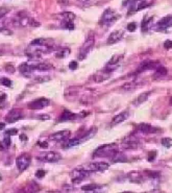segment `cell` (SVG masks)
<instances>
[{
	"label": "cell",
	"instance_id": "6da1fadb",
	"mask_svg": "<svg viewBox=\"0 0 172 193\" xmlns=\"http://www.w3.org/2000/svg\"><path fill=\"white\" fill-rule=\"evenodd\" d=\"M55 49L54 45H33L29 44V46L25 49V54L29 56L30 59H37V57L41 56L42 54L51 52Z\"/></svg>",
	"mask_w": 172,
	"mask_h": 193
},
{
	"label": "cell",
	"instance_id": "7a4b0ae2",
	"mask_svg": "<svg viewBox=\"0 0 172 193\" xmlns=\"http://www.w3.org/2000/svg\"><path fill=\"white\" fill-rule=\"evenodd\" d=\"M118 152V146L116 144H103L94 151V158H113Z\"/></svg>",
	"mask_w": 172,
	"mask_h": 193
},
{
	"label": "cell",
	"instance_id": "3957f363",
	"mask_svg": "<svg viewBox=\"0 0 172 193\" xmlns=\"http://www.w3.org/2000/svg\"><path fill=\"white\" fill-rule=\"evenodd\" d=\"M89 175H90V171L85 167H77V168L73 169L71 172V181L73 184H79L86 180Z\"/></svg>",
	"mask_w": 172,
	"mask_h": 193
},
{
	"label": "cell",
	"instance_id": "277c9868",
	"mask_svg": "<svg viewBox=\"0 0 172 193\" xmlns=\"http://www.w3.org/2000/svg\"><path fill=\"white\" fill-rule=\"evenodd\" d=\"M93 45H94V34L91 33L88 36L87 40L85 41L84 45L82 46V48H80V50H79V54H78L79 60H85L86 57H87L88 53L90 52V50L93 48Z\"/></svg>",
	"mask_w": 172,
	"mask_h": 193
},
{
	"label": "cell",
	"instance_id": "5b68a950",
	"mask_svg": "<svg viewBox=\"0 0 172 193\" xmlns=\"http://www.w3.org/2000/svg\"><path fill=\"white\" fill-rule=\"evenodd\" d=\"M117 19H118V15L116 14V11L111 10V8H108V10L104 11L101 19H100V24L104 25V26H108V25L113 24Z\"/></svg>",
	"mask_w": 172,
	"mask_h": 193
},
{
	"label": "cell",
	"instance_id": "8992f818",
	"mask_svg": "<svg viewBox=\"0 0 172 193\" xmlns=\"http://www.w3.org/2000/svg\"><path fill=\"white\" fill-rule=\"evenodd\" d=\"M37 159L42 161V162H57L62 159V155L55 151H48L40 154L37 157Z\"/></svg>",
	"mask_w": 172,
	"mask_h": 193
},
{
	"label": "cell",
	"instance_id": "52a82bcc",
	"mask_svg": "<svg viewBox=\"0 0 172 193\" xmlns=\"http://www.w3.org/2000/svg\"><path fill=\"white\" fill-rule=\"evenodd\" d=\"M31 162V157L28 154H22L21 155H19L16 160V165L17 168L20 172L24 171L28 166L30 165Z\"/></svg>",
	"mask_w": 172,
	"mask_h": 193
},
{
	"label": "cell",
	"instance_id": "ba28073f",
	"mask_svg": "<svg viewBox=\"0 0 172 193\" xmlns=\"http://www.w3.org/2000/svg\"><path fill=\"white\" fill-rule=\"evenodd\" d=\"M49 105H50V101L48 99L39 98V99H36V100H33V101L29 102L27 106L30 110H43V109H45L46 106H48Z\"/></svg>",
	"mask_w": 172,
	"mask_h": 193
},
{
	"label": "cell",
	"instance_id": "9c48e42d",
	"mask_svg": "<svg viewBox=\"0 0 172 193\" xmlns=\"http://www.w3.org/2000/svg\"><path fill=\"white\" fill-rule=\"evenodd\" d=\"M23 117L22 111L19 110V109H13L7 113V115L5 116V120H7V123H14L16 121H18Z\"/></svg>",
	"mask_w": 172,
	"mask_h": 193
},
{
	"label": "cell",
	"instance_id": "30bf717a",
	"mask_svg": "<svg viewBox=\"0 0 172 193\" xmlns=\"http://www.w3.org/2000/svg\"><path fill=\"white\" fill-rule=\"evenodd\" d=\"M108 163L104 162H95V163H91L86 167L90 172H95V171H105L108 169Z\"/></svg>",
	"mask_w": 172,
	"mask_h": 193
},
{
	"label": "cell",
	"instance_id": "8fae6325",
	"mask_svg": "<svg viewBox=\"0 0 172 193\" xmlns=\"http://www.w3.org/2000/svg\"><path fill=\"white\" fill-rule=\"evenodd\" d=\"M157 65H159V62H156V61H144V62H142L141 64L139 65V67L137 68L136 73H141V72H144V71L150 70V69L157 68Z\"/></svg>",
	"mask_w": 172,
	"mask_h": 193
},
{
	"label": "cell",
	"instance_id": "7c38bea8",
	"mask_svg": "<svg viewBox=\"0 0 172 193\" xmlns=\"http://www.w3.org/2000/svg\"><path fill=\"white\" fill-rule=\"evenodd\" d=\"M69 137H70V132L61 131V132H54L52 135H50L49 139L51 141H55V142H62V141L67 140Z\"/></svg>",
	"mask_w": 172,
	"mask_h": 193
},
{
	"label": "cell",
	"instance_id": "4fadbf2b",
	"mask_svg": "<svg viewBox=\"0 0 172 193\" xmlns=\"http://www.w3.org/2000/svg\"><path fill=\"white\" fill-rule=\"evenodd\" d=\"M123 36H124V33H123V30H116L114 31V33H112L110 34V37H108V41H107V44L108 45H112V44H116V43H118L119 41H121Z\"/></svg>",
	"mask_w": 172,
	"mask_h": 193
},
{
	"label": "cell",
	"instance_id": "5bb4252c",
	"mask_svg": "<svg viewBox=\"0 0 172 193\" xmlns=\"http://www.w3.org/2000/svg\"><path fill=\"white\" fill-rule=\"evenodd\" d=\"M18 70L20 73H22L24 76L29 77L31 74H33V72L36 71V68L31 64H29V63H24V64H21L19 66Z\"/></svg>",
	"mask_w": 172,
	"mask_h": 193
},
{
	"label": "cell",
	"instance_id": "9a60e30c",
	"mask_svg": "<svg viewBox=\"0 0 172 193\" xmlns=\"http://www.w3.org/2000/svg\"><path fill=\"white\" fill-rule=\"evenodd\" d=\"M79 96V89L76 87H71L66 90L65 98L68 100H75Z\"/></svg>",
	"mask_w": 172,
	"mask_h": 193
},
{
	"label": "cell",
	"instance_id": "2e32d148",
	"mask_svg": "<svg viewBox=\"0 0 172 193\" xmlns=\"http://www.w3.org/2000/svg\"><path fill=\"white\" fill-rule=\"evenodd\" d=\"M36 68L38 71H49L52 69V65L49 64L48 62H36V63H29Z\"/></svg>",
	"mask_w": 172,
	"mask_h": 193
},
{
	"label": "cell",
	"instance_id": "e0dca14e",
	"mask_svg": "<svg viewBox=\"0 0 172 193\" xmlns=\"http://www.w3.org/2000/svg\"><path fill=\"white\" fill-rule=\"evenodd\" d=\"M128 115H130V113H128L127 111L125 112H122V113H120L118 115H116L113 119H112V122H111V125L114 126V125H117L119 124V123H121L123 121H125L126 119H127Z\"/></svg>",
	"mask_w": 172,
	"mask_h": 193
},
{
	"label": "cell",
	"instance_id": "ac0fdd59",
	"mask_svg": "<svg viewBox=\"0 0 172 193\" xmlns=\"http://www.w3.org/2000/svg\"><path fill=\"white\" fill-rule=\"evenodd\" d=\"M128 178H130V181L131 183H135V184H141L144 182V180H145V178L143 177V175L138 171H133V172H130V173H128Z\"/></svg>",
	"mask_w": 172,
	"mask_h": 193
},
{
	"label": "cell",
	"instance_id": "d6986e66",
	"mask_svg": "<svg viewBox=\"0 0 172 193\" xmlns=\"http://www.w3.org/2000/svg\"><path fill=\"white\" fill-rule=\"evenodd\" d=\"M139 131L142 132L143 134H154V132H160V129H157L153 126H151L150 124H147V123H141L139 125Z\"/></svg>",
	"mask_w": 172,
	"mask_h": 193
},
{
	"label": "cell",
	"instance_id": "ffe728a7",
	"mask_svg": "<svg viewBox=\"0 0 172 193\" xmlns=\"http://www.w3.org/2000/svg\"><path fill=\"white\" fill-rule=\"evenodd\" d=\"M170 26H172V16L165 17L157 23V27L161 28V29H166V28Z\"/></svg>",
	"mask_w": 172,
	"mask_h": 193
},
{
	"label": "cell",
	"instance_id": "44dd1931",
	"mask_svg": "<svg viewBox=\"0 0 172 193\" xmlns=\"http://www.w3.org/2000/svg\"><path fill=\"white\" fill-rule=\"evenodd\" d=\"M73 118H75V114H73L72 112H70L68 110H65L64 112H63V114L61 115V117H60L59 121L60 122L69 121V120H72Z\"/></svg>",
	"mask_w": 172,
	"mask_h": 193
},
{
	"label": "cell",
	"instance_id": "7402d4cb",
	"mask_svg": "<svg viewBox=\"0 0 172 193\" xmlns=\"http://www.w3.org/2000/svg\"><path fill=\"white\" fill-rule=\"evenodd\" d=\"M140 85V82L138 79H135L133 80V82H130V83H125L124 86L122 87V90L123 91H133L135 90L138 86Z\"/></svg>",
	"mask_w": 172,
	"mask_h": 193
},
{
	"label": "cell",
	"instance_id": "603a6c76",
	"mask_svg": "<svg viewBox=\"0 0 172 193\" xmlns=\"http://www.w3.org/2000/svg\"><path fill=\"white\" fill-rule=\"evenodd\" d=\"M112 159V162L113 163H119V162H126L127 161V158L124 154H121V152H116V155H114Z\"/></svg>",
	"mask_w": 172,
	"mask_h": 193
},
{
	"label": "cell",
	"instance_id": "cb8c5ba5",
	"mask_svg": "<svg viewBox=\"0 0 172 193\" xmlns=\"http://www.w3.org/2000/svg\"><path fill=\"white\" fill-rule=\"evenodd\" d=\"M79 144H82V141H80L79 138H74V139L68 140L67 142L64 144L63 147L64 148H70V147H74V146H76V145H79Z\"/></svg>",
	"mask_w": 172,
	"mask_h": 193
},
{
	"label": "cell",
	"instance_id": "d4e9b609",
	"mask_svg": "<svg viewBox=\"0 0 172 193\" xmlns=\"http://www.w3.org/2000/svg\"><path fill=\"white\" fill-rule=\"evenodd\" d=\"M151 94V91H148V92H144V93H142V94H140L139 95V97L137 98V100L135 101V103L136 105H141V103L143 102H145L146 100H147V98L149 97V95Z\"/></svg>",
	"mask_w": 172,
	"mask_h": 193
},
{
	"label": "cell",
	"instance_id": "484cf974",
	"mask_svg": "<svg viewBox=\"0 0 172 193\" xmlns=\"http://www.w3.org/2000/svg\"><path fill=\"white\" fill-rule=\"evenodd\" d=\"M110 76V73L107 71H104L103 70V72H100V73L98 74H96L95 75V79H94V80L97 83H100V82H103V80H105V79H108V77Z\"/></svg>",
	"mask_w": 172,
	"mask_h": 193
},
{
	"label": "cell",
	"instance_id": "4316f807",
	"mask_svg": "<svg viewBox=\"0 0 172 193\" xmlns=\"http://www.w3.org/2000/svg\"><path fill=\"white\" fill-rule=\"evenodd\" d=\"M103 186L101 185H97V184H90V185H86L82 187V191H95V190H98L100 188H102Z\"/></svg>",
	"mask_w": 172,
	"mask_h": 193
},
{
	"label": "cell",
	"instance_id": "83f0119b",
	"mask_svg": "<svg viewBox=\"0 0 172 193\" xmlns=\"http://www.w3.org/2000/svg\"><path fill=\"white\" fill-rule=\"evenodd\" d=\"M167 69H166L165 67H161V66H159V67L156 68V74H154V77H163L165 75H167Z\"/></svg>",
	"mask_w": 172,
	"mask_h": 193
},
{
	"label": "cell",
	"instance_id": "f1b7e54d",
	"mask_svg": "<svg viewBox=\"0 0 172 193\" xmlns=\"http://www.w3.org/2000/svg\"><path fill=\"white\" fill-rule=\"evenodd\" d=\"M39 190H40V188H39L38 184L34 183V182H31L29 185L26 186V188H25L24 191H26V192H38Z\"/></svg>",
	"mask_w": 172,
	"mask_h": 193
},
{
	"label": "cell",
	"instance_id": "f546056e",
	"mask_svg": "<svg viewBox=\"0 0 172 193\" xmlns=\"http://www.w3.org/2000/svg\"><path fill=\"white\" fill-rule=\"evenodd\" d=\"M69 53H70V49L69 48H63V49L59 50L55 53V56L59 57V59H64V57L69 56Z\"/></svg>",
	"mask_w": 172,
	"mask_h": 193
},
{
	"label": "cell",
	"instance_id": "4dcf8cb0",
	"mask_svg": "<svg viewBox=\"0 0 172 193\" xmlns=\"http://www.w3.org/2000/svg\"><path fill=\"white\" fill-rule=\"evenodd\" d=\"M151 24H152V18H149V19H145V20H143L142 25H141L142 30H143V31L148 30L149 28H150Z\"/></svg>",
	"mask_w": 172,
	"mask_h": 193
},
{
	"label": "cell",
	"instance_id": "1f68e13d",
	"mask_svg": "<svg viewBox=\"0 0 172 193\" xmlns=\"http://www.w3.org/2000/svg\"><path fill=\"white\" fill-rule=\"evenodd\" d=\"M140 146V144L138 141H135V142H124V145H123V148L125 149H136Z\"/></svg>",
	"mask_w": 172,
	"mask_h": 193
},
{
	"label": "cell",
	"instance_id": "d6a6232c",
	"mask_svg": "<svg viewBox=\"0 0 172 193\" xmlns=\"http://www.w3.org/2000/svg\"><path fill=\"white\" fill-rule=\"evenodd\" d=\"M121 57H122V56H113L110 60V61H108V66H114V67H116L117 64L119 63V61H120V59H121Z\"/></svg>",
	"mask_w": 172,
	"mask_h": 193
},
{
	"label": "cell",
	"instance_id": "836d02e7",
	"mask_svg": "<svg viewBox=\"0 0 172 193\" xmlns=\"http://www.w3.org/2000/svg\"><path fill=\"white\" fill-rule=\"evenodd\" d=\"M10 145H11V138L8 136L4 137V139L1 143V149H7L10 147Z\"/></svg>",
	"mask_w": 172,
	"mask_h": 193
},
{
	"label": "cell",
	"instance_id": "e575fe53",
	"mask_svg": "<svg viewBox=\"0 0 172 193\" xmlns=\"http://www.w3.org/2000/svg\"><path fill=\"white\" fill-rule=\"evenodd\" d=\"M161 142H162L163 146H165V147H167V148L171 147L172 146V139L171 138H163Z\"/></svg>",
	"mask_w": 172,
	"mask_h": 193
},
{
	"label": "cell",
	"instance_id": "d590c367",
	"mask_svg": "<svg viewBox=\"0 0 172 193\" xmlns=\"http://www.w3.org/2000/svg\"><path fill=\"white\" fill-rule=\"evenodd\" d=\"M1 85H3L4 87H11V82L10 80V79H7V77H2V79H1Z\"/></svg>",
	"mask_w": 172,
	"mask_h": 193
},
{
	"label": "cell",
	"instance_id": "8d00e7d4",
	"mask_svg": "<svg viewBox=\"0 0 172 193\" xmlns=\"http://www.w3.org/2000/svg\"><path fill=\"white\" fill-rule=\"evenodd\" d=\"M48 80H50V77L49 76H40V77H37L36 79H34V82L36 83H44V82H48Z\"/></svg>",
	"mask_w": 172,
	"mask_h": 193
},
{
	"label": "cell",
	"instance_id": "74e56055",
	"mask_svg": "<svg viewBox=\"0 0 172 193\" xmlns=\"http://www.w3.org/2000/svg\"><path fill=\"white\" fill-rule=\"evenodd\" d=\"M63 26H64L66 29H70V30L74 29V24H73L72 21H69V22L64 23V24H63Z\"/></svg>",
	"mask_w": 172,
	"mask_h": 193
},
{
	"label": "cell",
	"instance_id": "f35d334b",
	"mask_svg": "<svg viewBox=\"0 0 172 193\" xmlns=\"http://www.w3.org/2000/svg\"><path fill=\"white\" fill-rule=\"evenodd\" d=\"M149 5H150V4H148L147 2L142 1V2H140V3L138 4V7H137V11H141V10H143V8H145V7H149Z\"/></svg>",
	"mask_w": 172,
	"mask_h": 193
},
{
	"label": "cell",
	"instance_id": "ab89813d",
	"mask_svg": "<svg viewBox=\"0 0 172 193\" xmlns=\"http://www.w3.org/2000/svg\"><path fill=\"white\" fill-rule=\"evenodd\" d=\"M157 158V151H150L148 154V157H147V160L149 162H152V161Z\"/></svg>",
	"mask_w": 172,
	"mask_h": 193
},
{
	"label": "cell",
	"instance_id": "60d3db41",
	"mask_svg": "<svg viewBox=\"0 0 172 193\" xmlns=\"http://www.w3.org/2000/svg\"><path fill=\"white\" fill-rule=\"evenodd\" d=\"M15 67H14L13 65H7L5 66V71L8 72V73H11V74H13V73H15Z\"/></svg>",
	"mask_w": 172,
	"mask_h": 193
},
{
	"label": "cell",
	"instance_id": "b9f144b4",
	"mask_svg": "<svg viewBox=\"0 0 172 193\" xmlns=\"http://www.w3.org/2000/svg\"><path fill=\"white\" fill-rule=\"evenodd\" d=\"M45 174H46V172L43 170V169H39V170L36 172V177L38 178H43L45 177Z\"/></svg>",
	"mask_w": 172,
	"mask_h": 193
},
{
	"label": "cell",
	"instance_id": "7bdbcfd3",
	"mask_svg": "<svg viewBox=\"0 0 172 193\" xmlns=\"http://www.w3.org/2000/svg\"><path fill=\"white\" fill-rule=\"evenodd\" d=\"M136 28H137V24H136V23H134V22L133 23H130V24L127 25V30L131 31V33L136 30Z\"/></svg>",
	"mask_w": 172,
	"mask_h": 193
},
{
	"label": "cell",
	"instance_id": "ee69618b",
	"mask_svg": "<svg viewBox=\"0 0 172 193\" xmlns=\"http://www.w3.org/2000/svg\"><path fill=\"white\" fill-rule=\"evenodd\" d=\"M164 47L166 48V49H171L172 48V41H170V40L165 41L164 42Z\"/></svg>",
	"mask_w": 172,
	"mask_h": 193
},
{
	"label": "cell",
	"instance_id": "f6af8a7d",
	"mask_svg": "<svg viewBox=\"0 0 172 193\" xmlns=\"http://www.w3.org/2000/svg\"><path fill=\"white\" fill-rule=\"evenodd\" d=\"M77 62L76 61H72L70 63V64H69V68L71 69V70H76V68H77Z\"/></svg>",
	"mask_w": 172,
	"mask_h": 193
},
{
	"label": "cell",
	"instance_id": "bcb514c9",
	"mask_svg": "<svg viewBox=\"0 0 172 193\" xmlns=\"http://www.w3.org/2000/svg\"><path fill=\"white\" fill-rule=\"evenodd\" d=\"M7 11H8V8H7V7H1V8H0V18H1V17H4L5 15H7Z\"/></svg>",
	"mask_w": 172,
	"mask_h": 193
},
{
	"label": "cell",
	"instance_id": "7dc6e473",
	"mask_svg": "<svg viewBox=\"0 0 172 193\" xmlns=\"http://www.w3.org/2000/svg\"><path fill=\"white\" fill-rule=\"evenodd\" d=\"M18 134V131H17L16 128H14V129H10V131H7V135H8V136H15V135Z\"/></svg>",
	"mask_w": 172,
	"mask_h": 193
},
{
	"label": "cell",
	"instance_id": "c3c4849f",
	"mask_svg": "<svg viewBox=\"0 0 172 193\" xmlns=\"http://www.w3.org/2000/svg\"><path fill=\"white\" fill-rule=\"evenodd\" d=\"M38 145L41 148H47L48 147V143L46 142V141H43V142H41V141H40V142H38Z\"/></svg>",
	"mask_w": 172,
	"mask_h": 193
},
{
	"label": "cell",
	"instance_id": "681fc988",
	"mask_svg": "<svg viewBox=\"0 0 172 193\" xmlns=\"http://www.w3.org/2000/svg\"><path fill=\"white\" fill-rule=\"evenodd\" d=\"M135 1H136V0H123V1H122V5H123V7H126V5H127V4H131V3H134V2Z\"/></svg>",
	"mask_w": 172,
	"mask_h": 193
},
{
	"label": "cell",
	"instance_id": "f907efd6",
	"mask_svg": "<svg viewBox=\"0 0 172 193\" xmlns=\"http://www.w3.org/2000/svg\"><path fill=\"white\" fill-rule=\"evenodd\" d=\"M49 116L48 115H40L39 116V119H41V120H48L49 119Z\"/></svg>",
	"mask_w": 172,
	"mask_h": 193
},
{
	"label": "cell",
	"instance_id": "816d5d0a",
	"mask_svg": "<svg viewBox=\"0 0 172 193\" xmlns=\"http://www.w3.org/2000/svg\"><path fill=\"white\" fill-rule=\"evenodd\" d=\"M63 189H64L65 191H72V190H73L72 187L69 186V185H65V186H64V188H63Z\"/></svg>",
	"mask_w": 172,
	"mask_h": 193
},
{
	"label": "cell",
	"instance_id": "f5cc1de1",
	"mask_svg": "<svg viewBox=\"0 0 172 193\" xmlns=\"http://www.w3.org/2000/svg\"><path fill=\"white\" fill-rule=\"evenodd\" d=\"M20 140H22V141H25V140H27V137L25 136L24 134H22L21 136H20Z\"/></svg>",
	"mask_w": 172,
	"mask_h": 193
},
{
	"label": "cell",
	"instance_id": "db71d44e",
	"mask_svg": "<svg viewBox=\"0 0 172 193\" xmlns=\"http://www.w3.org/2000/svg\"><path fill=\"white\" fill-rule=\"evenodd\" d=\"M4 128H5V123H3V122L0 123V131H2V129H3Z\"/></svg>",
	"mask_w": 172,
	"mask_h": 193
},
{
	"label": "cell",
	"instance_id": "11a10c76",
	"mask_svg": "<svg viewBox=\"0 0 172 193\" xmlns=\"http://www.w3.org/2000/svg\"><path fill=\"white\" fill-rule=\"evenodd\" d=\"M5 97H7V96H5V94L2 95V97H0V101H3V100L5 99Z\"/></svg>",
	"mask_w": 172,
	"mask_h": 193
},
{
	"label": "cell",
	"instance_id": "9f6ffc18",
	"mask_svg": "<svg viewBox=\"0 0 172 193\" xmlns=\"http://www.w3.org/2000/svg\"><path fill=\"white\" fill-rule=\"evenodd\" d=\"M170 105H172V99H171V101H170Z\"/></svg>",
	"mask_w": 172,
	"mask_h": 193
}]
</instances>
